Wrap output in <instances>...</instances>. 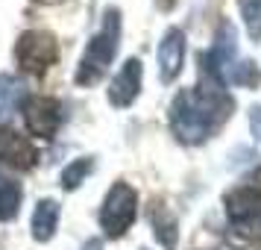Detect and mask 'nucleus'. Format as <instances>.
<instances>
[{"instance_id":"f03ea898","label":"nucleus","mask_w":261,"mask_h":250,"mask_svg":"<svg viewBox=\"0 0 261 250\" xmlns=\"http://www.w3.org/2000/svg\"><path fill=\"white\" fill-rule=\"evenodd\" d=\"M118 41H120V15L115 9L106 12V21L100 27L88 48H85L83 59H80V68H76V85H94L103 74L109 71V65L118 53Z\"/></svg>"},{"instance_id":"0eeeda50","label":"nucleus","mask_w":261,"mask_h":250,"mask_svg":"<svg viewBox=\"0 0 261 250\" xmlns=\"http://www.w3.org/2000/svg\"><path fill=\"white\" fill-rule=\"evenodd\" d=\"M36 159H38V150L27 135L15 130H0V162L3 165L18 168V171H30L36 165Z\"/></svg>"},{"instance_id":"1a4fd4ad","label":"nucleus","mask_w":261,"mask_h":250,"mask_svg":"<svg viewBox=\"0 0 261 250\" xmlns=\"http://www.w3.org/2000/svg\"><path fill=\"white\" fill-rule=\"evenodd\" d=\"M185 65V33L173 27L167 30L162 44H159V77L162 83H173Z\"/></svg>"},{"instance_id":"20e7f679","label":"nucleus","mask_w":261,"mask_h":250,"mask_svg":"<svg viewBox=\"0 0 261 250\" xmlns=\"http://www.w3.org/2000/svg\"><path fill=\"white\" fill-rule=\"evenodd\" d=\"M15 59H18V65L24 71L44 74L53 62L59 59V44L44 30H27L24 36L18 38V44H15Z\"/></svg>"},{"instance_id":"7ed1b4c3","label":"nucleus","mask_w":261,"mask_h":250,"mask_svg":"<svg viewBox=\"0 0 261 250\" xmlns=\"http://www.w3.org/2000/svg\"><path fill=\"white\" fill-rule=\"evenodd\" d=\"M138 215V191L129 183H115L109 189L103 209H100V226L109 238H120L132 226Z\"/></svg>"},{"instance_id":"dca6fc26","label":"nucleus","mask_w":261,"mask_h":250,"mask_svg":"<svg viewBox=\"0 0 261 250\" xmlns=\"http://www.w3.org/2000/svg\"><path fill=\"white\" fill-rule=\"evenodd\" d=\"M238 6L247 21V33L252 38H261V0H238Z\"/></svg>"},{"instance_id":"a211bd4d","label":"nucleus","mask_w":261,"mask_h":250,"mask_svg":"<svg viewBox=\"0 0 261 250\" xmlns=\"http://www.w3.org/2000/svg\"><path fill=\"white\" fill-rule=\"evenodd\" d=\"M141 250H147V247H141Z\"/></svg>"},{"instance_id":"9d476101","label":"nucleus","mask_w":261,"mask_h":250,"mask_svg":"<svg viewBox=\"0 0 261 250\" xmlns=\"http://www.w3.org/2000/svg\"><path fill=\"white\" fill-rule=\"evenodd\" d=\"M150 221H153V230H155V238L162 241L165 250H176V241H179V224L173 212L167 209L165 203H155L153 212H150Z\"/></svg>"},{"instance_id":"39448f33","label":"nucleus","mask_w":261,"mask_h":250,"mask_svg":"<svg viewBox=\"0 0 261 250\" xmlns=\"http://www.w3.org/2000/svg\"><path fill=\"white\" fill-rule=\"evenodd\" d=\"M226 212H229V221L238 224L241 230L261 226V183L258 179L229 191L226 194Z\"/></svg>"},{"instance_id":"f8f14e48","label":"nucleus","mask_w":261,"mask_h":250,"mask_svg":"<svg viewBox=\"0 0 261 250\" xmlns=\"http://www.w3.org/2000/svg\"><path fill=\"white\" fill-rule=\"evenodd\" d=\"M24 100V85L9 74H0V121L9 118Z\"/></svg>"},{"instance_id":"2eb2a0df","label":"nucleus","mask_w":261,"mask_h":250,"mask_svg":"<svg viewBox=\"0 0 261 250\" xmlns=\"http://www.w3.org/2000/svg\"><path fill=\"white\" fill-rule=\"evenodd\" d=\"M226 83L255 88V85L261 83V71L255 68V62H238V65H232V68H229V74H226Z\"/></svg>"},{"instance_id":"4468645a","label":"nucleus","mask_w":261,"mask_h":250,"mask_svg":"<svg viewBox=\"0 0 261 250\" xmlns=\"http://www.w3.org/2000/svg\"><path fill=\"white\" fill-rule=\"evenodd\" d=\"M91 171H94V159H91V156H80V159H73L71 165L62 171V186H65L68 191L80 189Z\"/></svg>"},{"instance_id":"6e6552de","label":"nucleus","mask_w":261,"mask_h":250,"mask_svg":"<svg viewBox=\"0 0 261 250\" xmlns=\"http://www.w3.org/2000/svg\"><path fill=\"white\" fill-rule=\"evenodd\" d=\"M141 77H144V68H141V59H126L123 68L115 74L112 80V88H109V103L118 109H126L138 97L141 92Z\"/></svg>"},{"instance_id":"ddd939ff","label":"nucleus","mask_w":261,"mask_h":250,"mask_svg":"<svg viewBox=\"0 0 261 250\" xmlns=\"http://www.w3.org/2000/svg\"><path fill=\"white\" fill-rule=\"evenodd\" d=\"M21 209V186L15 179L0 177V221H12Z\"/></svg>"},{"instance_id":"f257e3e1","label":"nucleus","mask_w":261,"mask_h":250,"mask_svg":"<svg viewBox=\"0 0 261 250\" xmlns=\"http://www.w3.org/2000/svg\"><path fill=\"white\" fill-rule=\"evenodd\" d=\"M226 83L202 74V83L185 88L170 103V127L185 144H200L212 139L214 132L232 115L235 100L226 95Z\"/></svg>"},{"instance_id":"423d86ee","label":"nucleus","mask_w":261,"mask_h":250,"mask_svg":"<svg viewBox=\"0 0 261 250\" xmlns=\"http://www.w3.org/2000/svg\"><path fill=\"white\" fill-rule=\"evenodd\" d=\"M24 121H27V130L33 135H41V139H50L53 132L59 130L62 124V106L56 97L47 95H33L27 97L24 103Z\"/></svg>"},{"instance_id":"f3484780","label":"nucleus","mask_w":261,"mask_h":250,"mask_svg":"<svg viewBox=\"0 0 261 250\" xmlns=\"http://www.w3.org/2000/svg\"><path fill=\"white\" fill-rule=\"evenodd\" d=\"M249 127H252V132H255V139L261 142V106L252 109V115H249Z\"/></svg>"},{"instance_id":"9b49d317","label":"nucleus","mask_w":261,"mask_h":250,"mask_svg":"<svg viewBox=\"0 0 261 250\" xmlns=\"http://www.w3.org/2000/svg\"><path fill=\"white\" fill-rule=\"evenodd\" d=\"M59 200H41L33 212V238L36 241H50L59 224Z\"/></svg>"}]
</instances>
